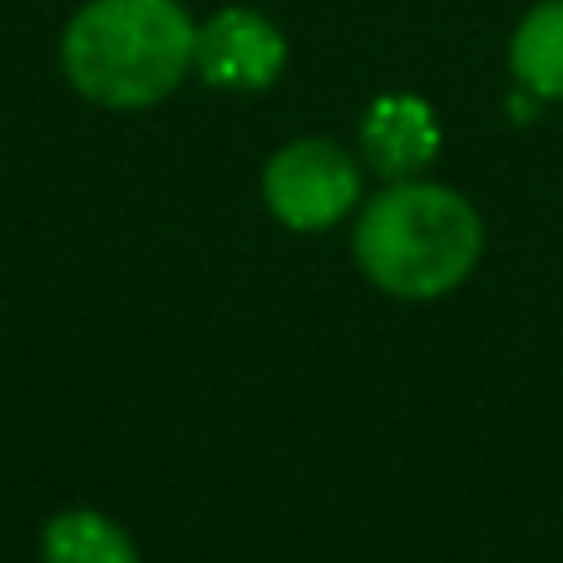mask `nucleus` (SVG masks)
Here are the masks:
<instances>
[{
  "instance_id": "nucleus-1",
  "label": "nucleus",
  "mask_w": 563,
  "mask_h": 563,
  "mask_svg": "<svg viewBox=\"0 0 563 563\" xmlns=\"http://www.w3.org/2000/svg\"><path fill=\"white\" fill-rule=\"evenodd\" d=\"M351 253L376 291L396 301H435L479 267L485 218L450 184L396 178L361 208Z\"/></svg>"
},
{
  "instance_id": "nucleus-2",
  "label": "nucleus",
  "mask_w": 563,
  "mask_h": 563,
  "mask_svg": "<svg viewBox=\"0 0 563 563\" xmlns=\"http://www.w3.org/2000/svg\"><path fill=\"white\" fill-rule=\"evenodd\" d=\"M198 25L178 0H85L59 35V69L99 109H148L194 69Z\"/></svg>"
},
{
  "instance_id": "nucleus-3",
  "label": "nucleus",
  "mask_w": 563,
  "mask_h": 563,
  "mask_svg": "<svg viewBox=\"0 0 563 563\" xmlns=\"http://www.w3.org/2000/svg\"><path fill=\"white\" fill-rule=\"evenodd\" d=\"M263 203L291 233H327L361 203V164L336 139H291L263 168Z\"/></svg>"
},
{
  "instance_id": "nucleus-4",
  "label": "nucleus",
  "mask_w": 563,
  "mask_h": 563,
  "mask_svg": "<svg viewBox=\"0 0 563 563\" xmlns=\"http://www.w3.org/2000/svg\"><path fill=\"white\" fill-rule=\"evenodd\" d=\"M194 69L213 89H267L287 69V40L257 10H218L198 25Z\"/></svg>"
},
{
  "instance_id": "nucleus-5",
  "label": "nucleus",
  "mask_w": 563,
  "mask_h": 563,
  "mask_svg": "<svg viewBox=\"0 0 563 563\" xmlns=\"http://www.w3.org/2000/svg\"><path fill=\"white\" fill-rule=\"evenodd\" d=\"M440 154V119L420 95H380L361 114V164L376 178H420Z\"/></svg>"
},
{
  "instance_id": "nucleus-6",
  "label": "nucleus",
  "mask_w": 563,
  "mask_h": 563,
  "mask_svg": "<svg viewBox=\"0 0 563 563\" xmlns=\"http://www.w3.org/2000/svg\"><path fill=\"white\" fill-rule=\"evenodd\" d=\"M509 69L519 89L563 104V0H539L509 35Z\"/></svg>"
},
{
  "instance_id": "nucleus-7",
  "label": "nucleus",
  "mask_w": 563,
  "mask_h": 563,
  "mask_svg": "<svg viewBox=\"0 0 563 563\" xmlns=\"http://www.w3.org/2000/svg\"><path fill=\"white\" fill-rule=\"evenodd\" d=\"M40 554L45 563H139V549L124 534V525L95 509H65L49 519Z\"/></svg>"
}]
</instances>
